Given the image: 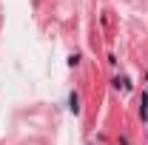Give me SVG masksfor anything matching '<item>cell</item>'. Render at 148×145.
I'll return each instance as SVG.
<instances>
[{
    "mask_svg": "<svg viewBox=\"0 0 148 145\" xmlns=\"http://www.w3.org/2000/svg\"><path fill=\"white\" fill-rule=\"evenodd\" d=\"M71 111H74V114L80 111V100H77V94H71Z\"/></svg>",
    "mask_w": 148,
    "mask_h": 145,
    "instance_id": "cell-1",
    "label": "cell"
}]
</instances>
